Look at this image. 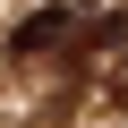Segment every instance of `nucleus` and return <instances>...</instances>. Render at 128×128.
<instances>
[{"instance_id": "f257e3e1", "label": "nucleus", "mask_w": 128, "mask_h": 128, "mask_svg": "<svg viewBox=\"0 0 128 128\" xmlns=\"http://www.w3.org/2000/svg\"><path fill=\"white\" fill-rule=\"evenodd\" d=\"M77 17H86V0H51V9H34V17L9 34V51H17V60H34V51H51V43H68V34H77Z\"/></svg>"}, {"instance_id": "f03ea898", "label": "nucleus", "mask_w": 128, "mask_h": 128, "mask_svg": "<svg viewBox=\"0 0 128 128\" xmlns=\"http://www.w3.org/2000/svg\"><path fill=\"white\" fill-rule=\"evenodd\" d=\"M111 94H120V102H128V68H120V86H111Z\"/></svg>"}]
</instances>
